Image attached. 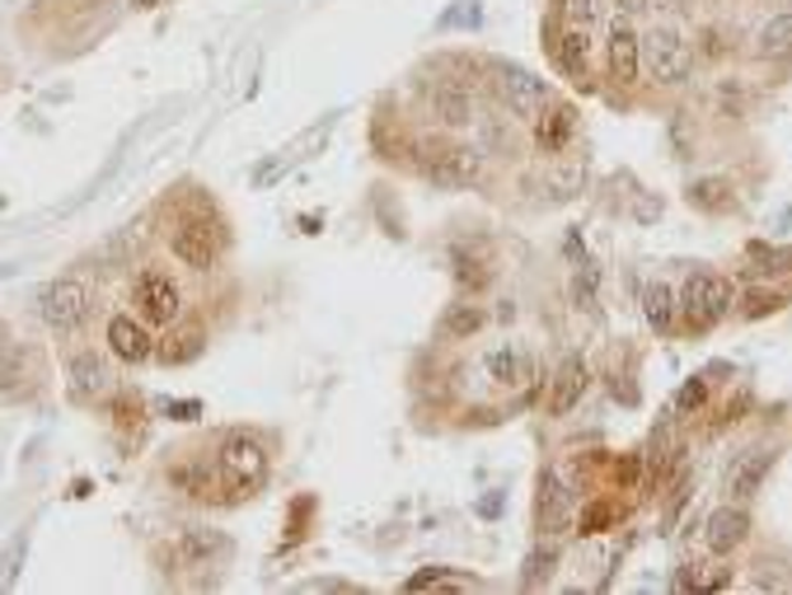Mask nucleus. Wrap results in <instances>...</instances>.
Returning <instances> with one entry per match:
<instances>
[{
	"label": "nucleus",
	"mask_w": 792,
	"mask_h": 595,
	"mask_svg": "<svg viewBox=\"0 0 792 595\" xmlns=\"http://www.w3.org/2000/svg\"><path fill=\"white\" fill-rule=\"evenodd\" d=\"M488 81H492V94L502 98V108L511 117H521V123H534L540 108L549 104V85L517 62H488Z\"/></svg>",
	"instance_id": "obj_1"
},
{
	"label": "nucleus",
	"mask_w": 792,
	"mask_h": 595,
	"mask_svg": "<svg viewBox=\"0 0 792 595\" xmlns=\"http://www.w3.org/2000/svg\"><path fill=\"white\" fill-rule=\"evenodd\" d=\"M731 301H737V291H731L727 276H718V272H695V276L685 282V301H680L685 324L695 328V333H708L712 324H722L727 314H731Z\"/></svg>",
	"instance_id": "obj_2"
},
{
	"label": "nucleus",
	"mask_w": 792,
	"mask_h": 595,
	"mask_svg": "<svg viewBox=\"0 0 792 595\" xmlns=\"http://www.w3.org/2000/svg\"><path fill=\"white\" fill-rule=\"evenodd\" d=\"M643 71L657 85H685L689 71H695V48L676 29H652L643 38Z\"/></svg>",
	"instance_id": "obj_3"
},
{
	"label": "nucleus",
	"mask_w": 792,
	"mask_h": 595,
	"mask_svg": "<svg viewBox=\"0 0 792 595\" xmlns=\"http://www.w3.org/2000/svg\"><path fill=\"white\" fill-rule=\"evenodd\" d=\"M221 479L230 498H244L268 479V455L249 431H235L221 441Z\"/></svg>",
	"instance_id": "obj_4"
},
{
	"label": "nucleus",
	"mask_w": 792,
	"mask_h": 595,
	"mask_svg": "<svg viewBox=\"0 0 792 595\" xmlns=\"http://www.w3.org/2000/svg\"><path fill=\"white\" fill-rule=\"evenodd\" d=\"M423 174L437 188H469L483 174V150L479 146H423Z\"/></svg>",
	"instance_id": "obj_5"
},
{
	"label": "nucleus",
	"mask_w": 792,
	"mask_h": 595,
	"mask_svg": "<svg viewBox=\"0 0 792 595\" xmlns=\"http://www.w3.org/2000/svg\"><path fill=\"white\" fill-rule=\"evenodd\" d=\"M43 320L48 328L56 333H71V328H81L85 324V314H90V286L81 282V276H56V282L43 291Z\"/></svg>",
	"instance_id": "obj_6"
},
{
	"label": "nucleus",
	"mask_w": 792,
	"mask_h": 595,
	"mask_svg": "<svg viewBox=\"0 0 792 595\" xmlns=\"http://www.w3.org/2000/svg\"><path fill=\"white\" fill-rule=\"evenodd\" d=\"M169 244H174V258H178V263H188V268H197V272H207L216 258H221V240H216V230H211L207 221L178 226Z\"/></svg>",
	"instance_id": "obj_7"
},
{
	"label": "nucleus",
	"mask_w": 792,
	"mask_h": 595,
	"mask_svg": "<svg viewBox=\"0 0 792 595\" xmlns=\"http://www.w3.org/2000/svg\"><path fill=\"white\" fill-rule=\"evenodd\" d=\"M643 71V38L633 33V24L619 14L615 24H609V75H615L619 85H633Z\"/></svg>",
	"instance_id": "obj_8"
},
{
	"label": "nucleus",
	"mask_w": 792,
	"mask_h": 595,
	"mask_svg": "<svg viewBox=\"0 0 792 595\" xmlns=\"http://www.w3.org/2000/svg\"><path fill=\"white\" fill-rule=\"evenodd\" d=\"M226 553H230V540L211 525H188L178 534V563L184 567H211V563H221Z\"/></svg>",
	"instance_id": "obj_9"
},
{
	"label": "nucleus",
	"mask_w": 792,
	"mask_h": 595,
	"mask_svg": "<svg viewBox=\"0 0 792 595\" xmlns=\"http://www.w3.org/2000/svg\"><path fill=\"white\" fill-rule=\"evenodd\" d=\"M136 301H142L150 324H174L178 320V286H174V276H165V272H142V282H136Z\"/></svg>",
	"instance_id": "obj_10"
},
{
	"label": "nucleus",
	"mask_w": 792,
	"mask_h": 595,
	"mask_svg": "<svg viewBox=\"0 0 792 595\" xmlns=\"http://www.w3.org/2000/svg\"><path fill=\"white\" fill-rule=\"evenodd\" d=\"M586 362L582 356H567V362L559 366V375H553V385H549V413L553 418H567L572 408H577L586 399Z\"/></svg>",
	"instance_id": "obj_11"
},
{
	"label": "nucleus",
	"mask_w": 792,
	"mask_h": 595,
	"mask_svg": "<svg viewBox=\"0 0 792 595\" xmlns=\"http://www.w3.org/2000/svg\"><path fill=\"white\" fill-rule=\"evenodd\" d=\"M572 132H577V108L572 104H549L540 108V117H534V146L549 150V155H559L567 142H572Z\"/></svg>",
	"instance_id": "obj_12"
},
{
	"label": "nucleus",
	"mask_w": 792,
	"mask_h": 595,
	"mask_svg": "<svg viewBox=\"0 0 792 595\" xmlns=\"http://www.w3.org/2000/svg\"><path fill=\"white\" fill-rule=\"evenodd\" d=\"M746 534H750V515L741 507H722V511L708 515L704 540H708V549L718 553V559H727V553H737L746 544Z\"/></svg>",
	"instance_id": "obj_13"
},
{
	"label": "nucleus",
	"mask_w": 792,
	"mask_h": 595,
	"mask_svg": "<svg viewBox=\"0 0 792 595\" xmlns=\"http://www.w3.org/2000/svg\"><path fill=\"white\" fill-rule=\"evenodd\" d=\"M427 104H431V113H437V123H446V127H469L473 123V98H469L465 85H455V81L431 85Z\"/></svg>",
	"instance_id": "obj_14"
},
{
	"label": "nucleus",
	"mask_w": 792,
	"mask_h": 595,
	"mask_svg": "<svg viewBox=\"0 0 792 595\" xmlns=\"http://www.w3.org/2000/svg\"><path fill=\"white\" fill-rule=\"evenodd\" d=\"M108 347H113L117 362H132V366L146 362V356L155 352V347H150V333L136 324L132 314H117V320L108 324Z\"/></svg>",
	"instance_id": "obj_15"
},
{
	"label": "nucleus",
	"mask_w": 792,
	"mask_h": 595,
	"mask_svg": "<svg viewBox=\"0 0 792 595\" xmlns=\"http://www.w3.org/2000/svg\"><path fill=\"white\" fill-rule=\"evenodd\" d=\"M689 207L708 216H727L737 207V184L731 178H699V184H689Z\"/></svg>",
	"instance_id": "obj_16"
},
{
	"label": "nucleus",
	"mask_w": 792,
	"mask_h": 595,
	"mask_svg": "<svg viewBox=\"0 0 792 595\" xmlns=\"http://www.w3.org/2000/svg\"><path fill=\"white\" fill-rule=\"evenodd\" d=\"M483 370L492 385H507V389H521L530 380V356L517 347H502V352H488L483 356Z\"/></svg>",
	"instance_id": "obj_17"
},
{
	"label": "nucleus",
	"mask_w": 792,
	"mask_h": 595,
	"mask_svg": "<svg viewBox=\"0 0 792 595\" xmlns=\"http://www.w3.org/2000/svg\"><path fill=\"white\" fill-rule=\"evenodd\" d=\"M71 394L75 399H98V394H108V366L98 362L94 352L71 356Z\"/></svg>",
	"instance_id": "obj_18"
},
{
	"label": "nucleus",
	"mask_w": 792,
	"mask_h": 595,
	"mask_svg": "<svg viewBox=\"0 0 792 595\" xmlns=\"http://www.w3.org/2000/svg\"><path fill=\"white\" fill-rule=\"evenodd\" d=\"M559 66H563L577 85H591V38L582 33V24H572V29L559 38Z\"/></svg>",
	"instance_id": "obj_19"
},
{
	"label": "nucleus",
	"mask_w": 792,
	"mask_h": 595,
	"mask_svg": "<svg viewBox=\"0 0 792 595\" xmlns=\"http://www.w3.org/2000/svg\"><path fill=\"white\" fill-rule=\"evenodd\" d=\"M774 469V450H746L737 464H731V492L737 498H755V488L764 483V473Z\"/></svg>",
	"instance_id": "obj_20"
},
{
	"label": "nucleus",
	"mask_w": 792,
	"mask_h": 595,
	"mask_svg": "<svg viewBox=\"0 0 792 595\" xmlns=\"http://www.w3.org/2000/svg\"><path fill=\"white\" fill-rule=\"evenodd\" d=\"M760 62H792V14H774L755 38Z\"/></svg>",
	"instance_id": "obj_21"
},
{
	"label": "nucleus",
	"mask_w": 792,
	"mask_h": 595,
	"mask_svg": "<svg viewBox=\"0 0 792 595\" xmlns=\"http://www.w3.org/2000/svg\"><path fill=\"white\" fill-rule=\"evenodd\" d=\"M676 291H670L666 282H652L647 291H643V314H647V324H652V333H670L676 328Z\"/></svg>",
	"instance_id": "obj_22"
},
{
	"label": "nucleus",
	"mask_w": 792,
	"mask_h": 595,
	"mask_svg": "<svg viewBox=\"0 0 792 595\" xmlns=\"http://www.w3.org/2000/svg\"><path fill=\"white\" fill-rule=\"evenodd\" d=\"M563 511H567V498H563L559 473H549V469H544V479H540V521H544V525H559V521H563Z\"/></svg>",
	"instance_id": "obj_23"
},
{
	"label": "nucleus",
	"mask_w": 792,
	"mask_h": 595,
	"mask_svg": "<svg viewBox=\"0 0 792 595\" xmlns=\"http://www.w3.org/2000/svg\"><path fill=\"white\" fill-rule=\"evenodd\" d=\"M197 352H202V333H197V328H184L178 338H169V343L160 347V362H165V366H184V362H192Z\"/></svg>",
	"instance_id": "obj_24"
},
{
	"label": "nucleus",
	"mask_w": 792,
	"mask_h": 595,
	"mask_svg": "<svg viewBox=\"0 0 792 595\" xmlns=\"http://www.w3.org/2000/svg\"><path fill=\"white\" fill-rule=\"evenodd\" d=\"M479 324H483V310H473V305H455L446 314V333H450V338H469V333H479Z\"/></svg>",
	"instance_id": "obj_25"
},
{
	"label": "nucleus",
	"mask_w": 792,
	"mask_h": 595,
	"mask_svg": "<svg viewBox=\"0 0 792 595\" xmlns=\"http://www.w3.org/2000/svg\"><path fill=\"white\" fill-rule=\"evenodd\" d=\"M24 385V352L0 347V394H14Z\"/></svg>",
	"instance_id": "obj_26"
},
{
	"label": "nucleus",
	"mask_w": 792,
	"mask_h": 595,
	"mask_svg": "<svg viewBox=\"0 0 792 595\" xmlns=\"http://www.w3.org/2000/svg\"><path fill=\"white\" fill-rule=\"evenodd\" d=\"M596 282H601L596 263H582V272L572 276V301H577V310H591V305H596Z\"/></svg>",
	"instance_id": "obj_27"
},
{
	"label": "nucleus",
	"mask_w": 792,
	"mask_h": 595,
	"mask_svg": "<svg viewBox=\"0 0 792 595\" xmlns=\"http://www.w3.org/2000/svg\"><path fill=\"white\" fill-rule=\"evenodd\" d=\"M427 586H473V582L460 577V572H450V567H427V572H418V577H408V591H427Z\"/></svg>",
	"instance_id": "obj_28"
},
{
	"label": "nucleus",
	"mask_w": 792,
	"mask_h": 595,
	"mask_svg": "<svg viewBox=\"0 0 792 595\" xmlns=\"http://www.w3.org/2000/svg\"><path fill=\"white\" fill-rule=\"evenodd\" d=\"M586 184V169L582 165H572V169H559L553 174V188H559V197H577Z\"/></svg>",
	"instance_id": "obj_29"
},
{
	"label": "nucleus",
	"mask_w": 792,
	"mask_h": 595,
	"mask_svg": "<svg viewBox=\"0 0 792 595\" xmlns=\"http://www.w3.org/2000/svg\"><path fill=\"white\" fill-rule=\"evenodd\" d=\"M549 572H553V549H549V553H544V549H540V553H530V563H525V586H540Z\"/></svg>",
	"instance_id": "obj_30"
},
{
	"label": "nucleus",
	"mask_w": 792,
	"mask_h": 595,
	"mask_svg": "<svg viewBox=\"0 0 792 595\" xmlns=\"http://www.w3.org/2000/svg\"><path fill=\"white\" fill-rule=\"evenodd\" d=\"M559 10L567 24H591V14H596V0H559Z\"/></svg>",
	"instance_id": "obj_31"
},
{
	"label": "nucleus",
	"mask_w": 792,
	"mask_h": 595,
	"mask_svg": "<svg viewBox=\"0 0 792 595\" xmlns=\"http://www.w3.org/2000/svg\"><path fill=\"white\" fill-rule=\"evenodd\" d=\"M704 399H708V385H704V380H699V375H695V380H689V385L680 389V399H676V408H680V413H689V408H699Z\"/></svg>",
	"instance_id": "obj_32"
},
{
	"label": "nucleus",
	"mask_w": 792,
	"mask_h": 595,
	"mask_svg": "<svg viewBox=\"0 0 792 595\" xmlns=\"http://www.w3.org/2000/svg\"><path fill=\"white\" fill-rule=\"evenodd\" d=\"M779 305H783V301H779V295H764V291H755V295H750V310H746V314H750V320H760V314H769V310H779Z\"/></svg>",
	"instance_id": "obj_33"
},
{
	"label": "nucleus",
	"mask_w": 792,
	"mask_h": 595,
	"mask_svg": "<svg viewBox=\"0 0 792 595\" xmlns=\"http://www.w3.org/2000/svg\"><path fill=\"white\" fill-rule=\"evenodd\" d=\"M19 553H24V540L10 544V559H6V572H0V586H14V567H19Z\"/></svg>",
	"instance_id": "obj_34"
},
{
	"label": "nucleus",
	"mask_w": 792,
	"mask_h": 595,
	"mask_svg": "<svg viewBox=\"0 0 792 595\" xmlns=\"http://www.w3.org/2000/svg\"><path fill=\"white\" fill-rule=\"evenodd\" d=\"M165 413H169V418H178V422H188V418H197V413H202V404H192V399H188V404H165Z\"/></svg>",
	"instance_id": "obj_35"
},
{
	"label": "nucleus",
	"mask_w": 792,
	"mask_h": 595,
	"mask_svg": "<svg viewBox=\"0 0 792 595\" xmlns=\"http://www.w3.org/2000/svg\"><path fill=\"white\" fill-rule=\"evenodd\" d=\"M643 10H657V14H666V10H676V0H643Z\"/></svg>",
	"instance_id": "obj_36"
},
{
	"label": "nucleus",
	"mask_w": 792,
	"mask_h": 595,
	"mask_svg": "<svg viewBox=\"0 0 792 595\" xmlns=\"http://www.w3.org/2000/svg\"><path fill=\"white\" fill-rule=\"evenodd\" d=\"M619 6H624L628 14H638V10H643V0H619Z\"/></svg>",
	"instance_id": "obj_37"
},
{
	"label": "nucleus",
	"mask_w": 792,
	"mask_h": 595,
	"mask_svg": "<svg viewBox=\"0 0 792 595\" xmlns=\"http://www.w3.org/2000/svg\"><path fill=\"white\" fill-rule=\"evenodd\" d=\"M132 6H136V10H155V6H160V0H132Z\"/></svg>",
	"instance_id": "obj_38"
},
{
	"label": "nucleus",
	"mask_w": 792,
	"mask_h": 595,
	"mask_svg": "<svg viewBox=\"0 0 792 595\" xmlns=\"http://www.w3.org/2000/svg\"><path fill=\"white\" fill-rule=\"evenodd\" d=\"M6 343H10V328H6V324H0V347H6Z\"/></svg>",
	"instance_id": "obj_39"
}]
</instances>
